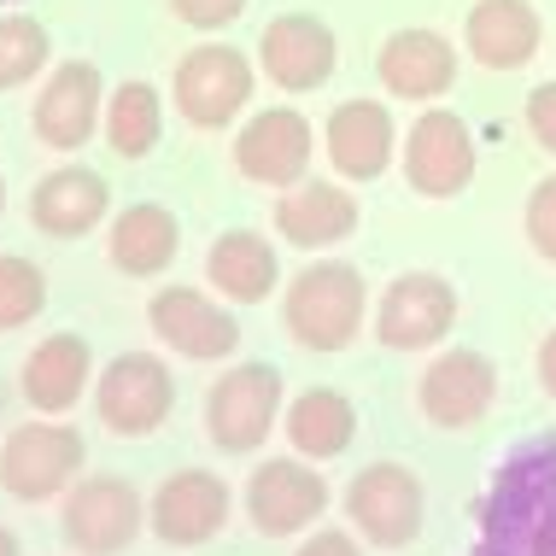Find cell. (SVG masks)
Listing matches in <instances>:
<instances>
[{
	"mask_svg": "<svg viewBox=\"0 0 556 556\" xmlns=\"http://www.w3.org/2000/svg\"><path fill=\"white\" fill-rule=\"evenodd\" d=\"M528 129L545 153H556V83H539L528 94Z\"/></svg>",
	"mask_w": 556,
	"mask_h": 556,
	"instance_id": "obj_32",
	"label": "cell"
},
{
	"mask_svg": "<svg viewBox=\"0 0 556 556\" xmlns=\"http://www.w3.org/2000/svg\"><path fill=\"white\" fill-rule=\"evenodd\" d=\"M147 323H153V334L170 345V352L193 357V364L229 357L240 345V323L200 288H159L153 305H147Z\"/></svg>",
	"mask_w": 556,
	"mask_h": 556,
	"instance_id": "obj_15",
	"label": "cell"
},
{
	"mask_svg": "<svg viewBox=\"0 0 556 556\" xmlns=\"http://www.w3.org/2000/svg\"><path fill=\"white\" fill-rule=\"evenodd\" d=\"M492 399H498V369H492V357H480V352H445V357H433L428 375H422V387H416V404H422V416L433 428H445V433H463V428H475L480 416L492 410Z\"/></svg>",
	"mask_w": 556,
	"mask_h": 556,
	"instance_id": "obj_14",
	"label": "cell"
},
{
	"mask_svg": "<svg viewBox=\"0 0 556 556\" xmlns=\"http://www.w3.org/2000/svg\"><path fill=\"white\" fill-rule=\"evenodd\" d=\"M170 7H176V18L193 24V29H223L247 12V0H170Z\"/></svg>",
	"mask_w": 556,
	"mask_h": 556,
	"instance_id": "obj_31",
	"label": "cell"
},
{
	"mask_svg": "<svg viewBox=\"0 0 556 556\" xmlns=\"http://www.w3.org/2000/svg\"><path fill=\"white\" fill-rule=\"evenodd\" d=\"M345 516H352V528L369 545L404 551L422 533V480H416V469H404V463H369L345 486Z\"/></svg>",
	"mask_w": 556,
	"mask_h": 556,
	"instance_id": "obj_7",
	"label": "cell"
},
{
	"mask_svg": "<svg viewBox=\"0 0 556 556\" xmlns=\"http://www.w3.org/2000/svg\"><path fill=\"white\" fill-rule=\"evenodd\" d=\"M176 247H182V229H176V217L164 205H129L112 223V264L124 276H159V269H170Z\"/></svg>",
	"mask_w": 556,
	"mask_h": 556,
	"instance_id": "obj_26",
	"label": "cell"
},
{
	"mask_svg": "<svg viewBox=\"0 0 556 556\" xmlns=\"http://www.w3.org/2000/svg\"><path fill=\"white\" fill-rule=\"evenodd\" d=\"M457 323V288L433 269H410L393 288L381 293V311H375V334L393 352H428L440 345Z\"/></svg>",
	"mask_w": 556,
	"mask_h": 556,
	"instance_id": "obj_9",
	"label": "cell"
},
{
	"mask_svg": "<svg viewBox=\"0 0 556 556\" xmlns=\"http://www.w3.org/2000/svg\"><path fill=\"white\" fill-rule=\"evenodd\" d=\"M293 556H364V551H357V539H352V533H340V528H323L317 539H305V545H299Z\"/></svg>",
	"mask_w": 556,
	"mask_h": 556,
	"instance_id": "obj_33",
	"label": "cell"
},
{
	"mask_svg": "<svg viewBox=\"0 0 556 556\" xmlns=\"http://www.w3.org/2000/svg\"><path fill=\"white\" fill-rule=\"evenodd\" d=\"M0 212H7V182H0Z\"/></svg>",
	"mask_w": 556,
	"mask_h": 556,
	"instance_id": "obj_36",
	"label": "cell"
},
{
	"mask_svg": "<svg viewBox=\"0 0 556 556\" xmlns=\"http://www.w3.org/2000/svg\"><path fill=\"white\" fill-rule=\"evenodd\" d=\"M539 12L528 0H475L469 24H463V41L486 71H521L539 53Z\"/></svg>",
	"mask_w": 556,
	"mask_h": 556,
	"instance_id": "obj_21",
	"label": "cell"
},
{
	"mask_svg": "<svg viewBox=\"0 0 556 556\" xmlns=\"http://www.w3.org/2000/svg\"><path fill=\"white\" fill-rule=\"evenodd\" d=\"M323 509H328V480L299 457H269L247 480V516L264 539L305 533Z\"/></svg>",
	"mask_w": 556,
	"mask_h": 556,
	"instance_id": "obj_10",
	"label": "cell"
},
{
	"mask_svg": "<svg viewBox=\"0 0 556 556\" xmlns=\"http://www.w3.org/2000/svg\"><path fill=\"white\" fill-rule=\"evenodd\" d=\"M88 381H94V352L83 334H48L24 357V399L41 416H65Z\"/></svg>",
	"mask_w": 556,
	"mask_h": 556,
	"instance_id": "obj_22",
	"label": "cell"
},
{
	"mask_svg": "<svg viewBox=\"0 0 556 556\" xmlns=\"http://www.w3.org/2000/svg\"><path fill=\"white\" fill-rule=\"evenodd\" d=\"M281 317L305 352H345L364 328V276L340 258L299 269L281 299Z\"/></svg>",
	"mask_w": 556,
	"mask_h": 556,
	"instance_id": "obj_2",
	"label": "cell"
},
{
	"mask_svg": "<svg viewBox=\"0 0 556 556\" xmlns=\"http://www.w3.org/2000/svg\"><path fill=\"white\" fill-rule=\"evenodd\" d=\"M48 65V29L36 18H0V88H18Z\"/></svg>",
	"mask_w": 556,
	"mask_h": 556,
	"instance_id": "obj_29",
	"label": "cell"
},
{
	"mask_svg": "<svg viewBox=\"0 0 556 556\" xmlns=\"http://www.w3.org/2000/svg\"><path fill=\"white\" fill-rule=\"evenodd\" d=\"M247 100H252V65H247V53L217 48V41L182 53V65H176V112H182L193 129L235 124Z\"/></svg>",
	"mask_w": 556,
	"mask_h": 556,
	"instance_id": "obj_8",
	"label": "cell"
},
{
	"mask_svg": "<svg viewBox=\"0 0 556 556\" xmlns=\"http://www.w3.org/2000/svg\"><path fill=\"white\" fill-rule=\"evenodd\" d=\"M0 556H24V545H18V533H12V528H0Z\"/></svg>",
	"mask_w": 556,
	"mask_h": 556,
	"instance_id": "obj_35",
	"label": "cell"
},
{
	"mask_svg": "<svg viewBox=\"0 0 556 556\" xmlns=\"http://www.w3.org/2000/svg\"><path fill=\"white\" fill-rule=\"evenodd\" d=\"M276 416H281V375L269 364H235L205 393V433L229 457L258 451L269 440V428H276Z\"/></svg>",
	"mask_w": 556,
	"mask_h": 556,
	"instance_id": "obj_5",
	"label": "cell"
},
{
	"mask_svg": "<svg viewBox=\"0 0 556 556\" xmlns=\"http://www.w3.org/2000/svg\"><path fill=\"white\" fill-rule=\"evenodd\" d=\"M404 176H410L416 193L428 200H451L475 182V135L457 112H422L410 124V141H404Z\"/></svg>",
	"mask_w": 556,
	"mask_h": 556,
	"instance_id": "obj_11",
	"label": "cell"
},
{
	"mask_svg": "<svg viewBox=\"0 0 556 556\" xmlns=\"http://www.w3.org/2000/svg\"><path fill=\"white\" fill-rule=\"evenodd\" d=\"M328 159H334V170L345 182H375V176L393 164V112L381 106V100H345V106L328 112Z\"/></svg>",
	"mask_w": 556,
	"mask_h": 556,
	"instance_id": "obj_19",
	"label": "cell"
},
{
	"mask_svg": "<svg viewBox=\"0 0 556 556\" xmlns=\"http://www.w3.org/2000/svg\"><path fill=\"white\" fill-rule=\"evenodd\" d=\"M205 276L235 305H264L269 288L281 281V264H276V247L258 229H229V235H217L212 258H205Z\"/></svg>",
	"mask_w": 556,
	"mask_h": 556,
	"instance_id": "obj_24",
	"label": "cell"
},
{
	"mask_svg": "<svg viewBox=\"0 0 556 556\" xmlns=\"http://www.w3.org/2000/svg\"><path fill=\"white\" fill-rule=\"evenodd\" d=\"M147 521H153V533L164 545L193 551V545H205V539L223 533V521H229V486H223L212 469H182L153 492Z\"/></svg>",
	"mask_w": 556,
	"mask_h": 556,
	"instance_id": "obj_17",
	"label": "cell"
},
{
	"mask_svg": "<svg viewBox=\"0 0 556 556\" xmlns=\"http://www.w3.org/2000/svg\"><path fill=\"white\" fill-rule=\"evenodd\" d=\"M475 556H556V440H533L498 469Z\"/></svg>",
	"mask_w": 556,
	"mask_h": 556,
	"instance_id": "obj_1",
	"label": "cell"
},
{
	"mask_svg": "<svg viewBox=\"0 0 556 556\" xmlns=\"http://www.w3.org/2000/svg\"><path fill=\"white\" fill-rule=\"evenodd\" d=\"M83 433L65 428V422H29V428H12L7 445H0V486L12 492L18 504H41V498H59L83 480Z\"/></svg>",
	"mask_w": 556,
	"mask_h": 556,
	"instance_id": "obj_3",
	"label": "cell"
},
{
	"mask_svg": "<svg viewBox=\"0 0 556 556\" xmlns=\"http://www.w3.org/2000/svg\"><path fill=\"white\" fill-rule=\"evenodd\" d=\"M258 59H264V71H269L276 88L311 94V88H323L328 77H334L340 41H334V29H328L323 18H311V12H281V18L264 24Z\"/></svg>",
	"mask_w": 556,
	"mask_h": 556,
	"instance_id": "obj_13",
	"label": "cell"
},
{
	"mask_svg": "<svg viewBox=\"0 0 556 556\" xmlns=\"http://www.w3.org/2000/svg\"><path fill=\"white\" fill-rule=\"evenodd\" d=\"M311 147H317V135L305 117L293 106H269L235 135V170L258 188H293L311 170Z\"/></svg>",
	"mask_w": 556,
	"mask_h": 556,
	"instance_id": "obj_12",
	"label": "cell"
},
{
	"mask_svg": "<svg viewBox=\"0 0 556 556\" xmlns=\"http://www.w3.org/2000/svg\"><path fill=\"white\" fill-rule=\"evenodd\" d=\"M276 229L281 240L317 252V247H340L357 229V200L334 182H293L276 200Z\"/></svg>",
	"mask_w": 556,
	"mask_h": 556,
	"instance_id": "obj_23",
	"label": "cell"
},
{
	"mask_svg": "<svg viewBox=\"0 0 556 556\" xmlns=\"http://www.w3.org/2000/svg\"><path fill=\"white\" fill-rule=\"evenodd\" d=\"M375 71H381V88L399 100H440L457 83V48L440 29H399L381 41Z\"/></svg>",
	"mask_w": 556,
	"mask_h": 556,
	"instance_id": "obj_18",
	"label": "cell"
},
{
	"mask_svg": "<svg viewBox=\"0 0 556 556\" xmlns=\"http://www.w3.org/2000/svg\"><path fill=\"white\" fill-rule=\"evenodd\" d=\"M41 305H48V276L18 252H0V334L36 323Z\"/></svg>",
	"mask_w": 556,
	"mask_h": 556,
	"instance_id": "obj_28",
	"label": "cell"
},
{
	"mask_svg": "<svg viewBox=\"0 0 556 556\" xmlns=\"http://www.w3.org/2000/svg\"><path fill=\"white\" fill-rule=\"evenodd\" d=\"M112 212V188L100 170H83V164H65V170L41 176L36 193H29V223L53 240H77L88 235L100 217Z\"/></svg>",
	"mask_w": 556,
	"mask_h": 556,
	"instance_id": "obj_20",
	"label": "cell"
},
{
	"mask_svg": "<svg viewBox=\"0 0 556 556\" xmlns=\"http://www.w3.org/2000/svg\"><path fill=\"white\" fill-rule=\"evenodd\" d=\"M539 387H545V393L556 399V328L545 340H539Z\"/></svg>",
	"mask_w": 556,
	"mask_h": 556,
	"instance_id": "obj_34",
	"label": "cell"
},
{
	"mask_svg": "<svg viewBox=\"0 0 556 556\" xmlns=\"http://www.w3.org/2000/svg\"><path fill=\"white\" fill-rule=\"evenodd\" d=\"M164 135V100L153 83H124L106 100V141L117 159H147Z\"/></svg>",
	"mask_w": 556,
	"mask_h": 556,
	"instance_id": "obj_27",
	"label": "cell"
},
{
	"mask_svg": "<svg viewBox=\"0 0 556 556\" xmlns=\"http://www.w3.org/2000/svg\"><path fill=\"white\" fill-rule=\"evenodd\" d=\"M94 410H100V422H106L112 433H124V440L164 428V422H170V410H176V375H170V364L153 357V352L112 357V364L100 369V381H94Z\"/></svg>",
	"mask_w": 556,
	"mask_h": 556,
	"instance_id": "obj_6",
	"label": "cell"
},
{
	"mask_svg": "<svg viewBox=\"0 0 556 556\" xmlns=\"http://www.w3.org/2000/svg\"><path fill=\"white\" fill-rule=\"evenodd\" d=\"M0 7H7V0H0Z\"/></svg>",
	"mask_w": 556,
	"mask_h": 556,
	"instance_id": "obj_37",
	"label": "cell"
},
{
	"mask_svg": "<svg viewBox=\"0 0 556 556\" xmlns=\"http://www.w3.org/2000/svg\"><path fill=\"white\" fill-rule=\"evenodd\" d=\"M288 440H293L299 457H311V463L340 457V451L357 440V404L345 393H334V387H311V393H299L288 404Z\"/></svg>",
	"mask_w": 556,
	"mask_h": 556,
	"instance_id": "obj_25",
	"label": "cell"
},
{
	"mask_svg": "<svg viewBox=\"0 0 556 556\" xmlns=\"http://www.w3.org/2000/svg\"><path fill=\"white\" fill-rule=\"evenodd\" d=\"M100 100H106L100 65H88V59L59 65L48 77V88L36 94V112H29L36 141L53 147V153H77V147H88V135H94V124H100Z\"/></svg>",
	"mask_w": 556,
	"mask_h": 556,
	"instance_id": "obj_16",
	"label": "cell"
},
{
	"mask_svg": "<svg viewBox=\"0 0 556 556\" xmlns=\"http://www.w3.org/2000/svg\"><path fill=\"white\" fill-rule=\"evenodd\" d=\"M147 528L141 492L129 486L124 475H83L77 486L65 492V516H59V533H65L71 551L83 556H117L135 545V533Z\"/></svg>",
	"mask_w": 556,
	"mask_h": 556,
	"instance_id": "obj_4",
	"label": "cell"
},
{
	"mask_svg": "<svg viewBox=\"0 0 556 556\" xmlns=\"http://www.w3.org/2000/svg\"><path fill=\"white\" fill-rule=\"evenodd\" d=\"M528 240L539 258L556 264V176H545L533 193H528Z\"/></svg>",
	"mask_w": 556,
	"mask_h": 556,
	"instance_id": "obj_30",
	"label": "cell"
}]
</instances>
